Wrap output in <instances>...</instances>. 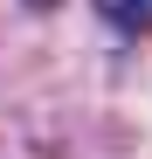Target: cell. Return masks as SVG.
I'll list each match as a JSON object with an SVG mask.
<instances>
[{
	"label": "cell",
	"mask_w": 152,
	"mask_h": 159,
	"mask_svg": "<svg viewBox=\"0 0 152 159\" xmlns=\"http://www.w3.org/2000/svg\"><path fill=\"white\" fill-rule=\"evenodd\" d=\"M97 14L118 35H152V0H97Z\"/></svg>",
	"instance_id": "1"
},
{
	"label": "cell",
	"mask_w": 152,
	"mask_h": 159,
	"mask_svg": "<svg viewBox=\"0 0 152 159\" xmlns=\"http://www.w3.org/2000/svg\"><path fill=\"white\" fill-rule=\"evenodd\" d=\"M28 7H56V0H28Z\"/></svg>",
	"instance_id": "2"
}]
</instances>
